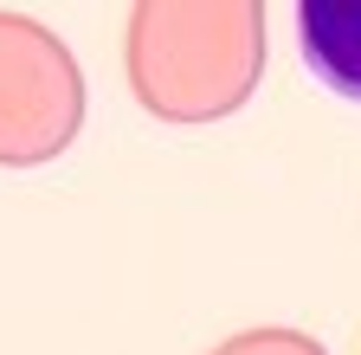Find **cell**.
<instances>
[{"instance_id":"obj_1","label":"cell","mask_w":361,"mask_h":355,"mask_svg":"<svg viewBox=\"0 0 361 355\" xmlns=\"http://www.w3.org/2000/svg\"><path fill=\"white\" fill-rule=\"evenodd\" d=\"M297 59L329 97L361 104V0H303L290 13Z\"/></svg>"}]
</instances>
